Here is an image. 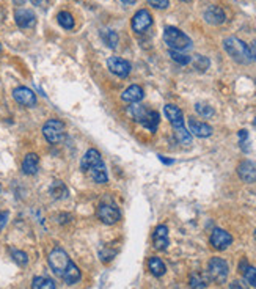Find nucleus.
I'll return each instance as SVG.
<instances>
[{
    "instance_id": "nucleus-1",
    "label": "nucleus",
    "mask_w": 256,
    "mask_h": 289,
    "mask_svg": "<svg viewBox=\"0 0 256 289\" xmlns=\"http://www.w3.org/2000/svg\"><path fill=\"white\" fill-rule=\"evenodd\" d=\"M80 168L83 173H88V176L94 181V183H98V184L107 183V179H109L107 170H105L101 154L96 151V149H88V151L85 153Z\"/></svg>"
},
{
    "instance_id": "nucleus-2",
    "label": "nucleus",
    "mask_w": 256,
    "mask_h": 289,
    "mask_svg": "<svg viewBox=\"0 0 256 289\" xmlns=\"http://www.w3.org/2000/svg\"><path fill=\"white\" fill-rule=\"evenodd\" d=\"M223 47L228 52V55L234 60L241 63V65H249V63L253 61L252 53H250V47L245 44V42L236 36H228L225 41H223Z\"/></svg>"
},
{
    "instance_id": "nucleus-3",
    "label": "nucleus",
    "mask_w": 256,
    "mask_h": 289,
    "mask_svg": "<svg viewBox=\"0 0 256 289\" xmlns=\"http://www.w3.org/2000/svg\"><path fill=\"white\" fill-rule=\"evenodd\" d=\"M164 41L167 42V46L170 49L179 50V52L192 47V39L184 33V31H181L176 27H167L164 30Z\"/></svg>"
},
{
    "instance_id": "nucleus-4",
    "label": "nucleus",
    "mask_w": 256,
    "mask_h": 289,
    "mask_svg": "<svg viewBox=\"0 0 256 289\" xmlns=\"http://www.w3.org/2000/svg\"><path fill=\"white\" fill-rule=\"evenodd\" d=\"M228 272H230V267L228 263L222 258H211L209 264H208V277L209 280H212L217 285H223L227 282L228 278Z\"/></svg>"
},
{
    "instance_id": "nucleus-5",
    "label": "nucleus",
    "mask_w": 256,
    "mask_h": 289,
    "mask_svg": "<svg viewBox=\"0 0 256 289\" xmlns=\"http://www.w3.org/2000/svg\"><path fill=\"white\" fill-rule=\"evenodd\" d=\"M96 214H98V217L102 223L105 225H113L116 223L120 219H121V212L120 209L116 208L115 203L109 198H105L99 203V206H98V211H96Z\"/></svg>"
},
{
    "instance_id": "nucleus-6",
    "label": "nucleus",
    "mask_w": 256,
    "mask_h": 289,
    "mask_svg": "<svg viewBox=\"0 0 256 289\" xmlns=\"http://www.w3.org/2000/svg\"><path fill=\"white\" fill-rule=\"evenodd\" d=\"M47 260H49V266H50L52 272L58 275L60 278L63 277V274H65V271L68 269V266L71 264L68 253L63 249H54L49 253Z\"/></svg>"
},
{
    "instance_id": "nucleus-7",
    "label": "nucleus",
    "mask_w": 256,
    "mask_h": 289,
    "mask_svg": "<svg viewBox=\"0 0 256 289\" xmlns=\"http://www.w3.org/2000/svg\"><path fill=\"white\" fill-rule=\"evenodd\" d=\"M42 134H44L46 140L49 143H60L63 142L66 132H65V124H63L60 120H49L44 127H42Z\"/></svg>"
},
{
    "instance_id": "nucleus-8",
    "label": "nucleus",
    "mask_w": 256,
    "mask_h": 289,
    "mask_svg": "<svg viewBox=\"0 0 256 289\" xmlns=\"http://www.w3.org/2000/svg\"><path fill=\"white\" fill-rule=\"evenodd\" d=\"M233 244V236L230 233H227L225 230H220L216 228L211 234V245L214 247L216 250H227L230 245Z\"/></svg>"
},
{
    "instance_id": "nucleus-9",
    "label": "nucleus",
    "mask_w": 256,
    "mask_h": 289,
    "mask_svg": "<svg viewBox=\"0 0 256 289\" xmlns=\"http://www.w3.org/2000/svg\"><path fill=\"white\" fill-rule=\"evenodd\" d=\"M153 25V17L146 9H140L137 11L132 17V28L137 33H145V31Z\"/></svg>"
},
{
    "instance_id": "nucleus-10",
    "label": "nucleus",
    "mask_w": 256,
    "mask_h": 289,
    "mask_svg": "<svg viewBox=\"0 0 256 289\" xmlns=\"http://www.w3.org/2000/svg\"><path fill=\"white\" fill-rule=\"evenodd\" d=\"M107 66L118 77H127L131 74V63L120 57H110L107 60Z\"/></svg>"
},
{
    "instance_id": "nucleus-11",
    "label": "nucleus",
    "mask_w": 256,
    "mask_h": 289,
    "mask_svg": "<svg viewBox=\"0 0 256 289\" xmlns=\"http://www.w3.org/2000/svg\"><path fill=\"white\" fill-rule=\"evenodd\" d=\"M13 98L17 104L24 107H33L36 104V94L27 87H17L13 91Z\"/></svg>"
},
{
    "instance_id": "nucleus-12",
    "label": "nucleus",
    "mask_w": 256,
    "mask_h": 289,
    "mask_svg": "<svg viewBox=\"0 0 256 289\" xmlns=\"http://www.w3.org/2000/svg\"><path fill=\"white\" fill-rule=\"evenodd\" d=\"M238 175L244 183H256V164L252 160H242L238 167Z\"/></svg>"
},
{
    "instance_id": "nucleus-13",
    "label": "nucleus",
    "mask_w": 256,
    "mask_h": 289,
    "mask_svg": "<svg viewBox=\"0 0 256 289\" xmlns=\"http://www.w3.org/2000/svg\"><path fill=\"white\" fill-rule=\"evenodd\" d=\"M14 19H16V24L20 28H30L36 24V17H35L33 11H30V9H25V8L16 9Z\"/></svg>"
},
{
    "instance_id": "nucleus-14",
    "label": "nucleus",
    "mask_w": 256,
    "mask_h": 289,
    "mask_svg": "<svg viewBox=\"0 0 256 289\" xmlns=\"http://www.w3.org/2000/svg\"><path fill=\"white\" fill-rule=\"evenodd\" d=\"M164 112L175 129H178V127H184V115H183V112H181L179 107H176L173 104H168V105H165Z\"/></svg>"
},
{
    "instance_id": "nucleus-15",
    "label": "nucleus",
    "mask_w": 256,
    "mask_h": 289,
    "mask_svg": "<svg viewBox=\"0 0 256 289\" xmlns=\"http://www.w3.org/2000/svg\"><path fill=\"white\" fill-rule=\"evenodd\" d=\"M153 244L157 250H167V247L170 245V239H168V228L165 225H159L156 228L153 234Z\"/></svg>"
},
{
    "instance_id": "nucleus-16",
    "label": "nucleus",
    "mask_w": 256,
    "mask_h": 289,
    "mask_svg": "<svg viewBox=\"0 0 256 289\" xmlns=\"http://www.w3.org/2000/svg\"><path fill=\"white\" fill-rule=\"evenodd\" d=\"M205 19L211 25H220L227 20V16H225V11H223L220 6L212 5L205 11Z\"/></svg>"
},
{
    "instance_id": "nucleus-17",
    "label": "nucleus",
    "mask_w": 256,
    "mask_h": 289,
    "mask_svg": "<svg viewBox=\"0 0 256 289\" xmlns=\"http://www.w3.org/2000/svg\"><path fill=\"white\" fill-rule=\"evenodd\" d=\"M189 129H190V134L201 137V138H206V137L212 135V127L208 123L198 121L195 118H189Z\"/></svg>"
},
{
    "instance_id": "nucleus-18",
    "label": "nucleus",
    "mask_w": 256,
    "mask_h": 289,
    "mask_svg": "<svg viewBox=\"0 0 256 289\" xmlns=\"http://www.w3.org/2000/svg\"><path fill=\"white\" fill-rule=\"evenodd\" d=\"M39 170V157L35 153H28L22 160V171L25 175H36Z\"/></svg>"
},
{
    "instance_id": "nucleus-19",
    "label": "nucleus",
    "mask_w": 256,
    "mask_h": 289,
    "mask_svg": "<svg viewBox=\"0 0 256 289\" xmlns=\"http://www.w3.org/2000/svg\"><path fill=\"white\" fill-rule=\"evenodd\" d=\"M143 96H145V93H143V88H142V87H138V85H131L129 88H126V90L123 91L121 98H123V101H126V102L135 104V102H138V101H142Z\"/></svg>"
},
{
    "instance_id": "nucleus-20",
    "label": "nucleus",
    "mask_w": 256,
    "mask_h": 289,
    "mask_svg": "<svg viewBox=\"0 0 256 289\" xmlns=\"http://www.w3.org/2000/svg\"><path fill=\"white\" fill-rule=\"evenodd\" d=\"M61 280L65 282L66 285H76L80 280V271H79V267L74 264L72 261L68 266V269L65 271V274H63Z\"/></svg>"
},
{
    "instance_id": "nucleus-21",
    "label": "nucleus",
    "mask_w": 256,
    "mask_h": 289,
    "mask_svg": "<svg viewBox=\"0 0 256 289\" xmlns=\"http://www.w3.org/2000/svg\"><path fill=\"white\" fill-rule=\"evenodd\" d=\"M189 285L192 289H206L209 285V277L201 272H194L189 278Z\"/></svg>"
},
{
    "instance_id": "nucleus-22",
    "label": "nucleus",
    "mask_w": 256,
    "mask_h": 289,
    "mask_svg": "<svg viewBox=\"0 0 256 289\" xmlns=\"http://www.w3.org/2000/svg\"><path fill=\"white\" fill-rule=\"evenodd\" d=\"M159 121H161V116H159V113L154 112V110H148V113L145 115V118L142 120V124H143V127H146L149 132H156Z\"/></svg>"
},
{
    "instance_id": "nucleus-23",
    "label": "nucleus",
    "mask_w": 256,
    "mask_h": 289,
    "mask_svg": "<svg viewBox=\"0 0 256 289\" xmlns=\"http://www.w3.org/2000/svg\"><path fill=\"white\" fill-rule=\"evenodd\" d=\"M148 267H149V272H151L154 277H162V275L167 272V267H165L164 261H162L161 258H157V256H153V258H149Z\"/></svg>"
},
{
    "instance_id": "nucleus-24",
    "label": "nucleus",
    "mask_w": 256,
    "mask_h": 289,
    "mask_svg": "<svg viewBox=\"0 0 256 289\" xmlns=\"http://www.w3.org/2000/svg\"><path fill=\"white\" fill-rule=\"evenodd\" d=\"M239 271L242 272L245 282H247L249 285H252L253 288H256V269H255V267H252L245 261H242L241 266H239Z\"/></svg>"
},
{
    "instance_id": "nucleus-25",
    "label": "nucleus",
    "mask_w": 256,
    "mask_h": 289,
    "mask_svg": "<svg viewBox=\"0 0 256 289\" xmlns=\"http://www.w3.org/2000/svg\"><path fill=\"white\" fill-rule=\"evenodd\" d=\"M148 113V109L145 105H138L137 102L132 104L131 107H127V115L137 123H142V120L145 118V115Z\"/></svg>"
},
{
    "instance_id": "nucleus-26",
    "label": "nucleus",
    "mask_w": 256,
    "mask_h": 289,
    "mask_svg": "<svg viewBox=\"0 0 256 289\" xmlns=\"http://www.w3.org/2000/svg\"><path fill=\"white\" fill-rule=\"evenodd\" d=\"M31 289H57L55 283L47 277H35L31 282Z\"/></svg>"
},
{
    "instance_id": "nucleus-27",
    "label": "nucleus",
    "mask_w": 256,
    "mask_h": 289,
    "mask_svg": "<svg viewBox=\"0 0 256 289\" xmlns=\"http://www.w3.org/2000/svg\"><path fill=\"white\" fill-rule=\"evenodd\" d=\"M50 195L54 198H66L68 197V189L61 181H54L50 186Z\"/></svg>"
},
{
    "instance_id": "nucleus-28",
    "label": "nucleus",
    "mask_w": 256,
    "mask_h": 289,
    "mask_svg": "<svg viewBox=\"0 0 256 289\" xmlns=\"http://www.w3.org/2000/svg\"><path fill=\"white\" fill-rule=\"evenodd\" d=\"M175 138L181 145H186V146L192 143V134L186 127H178V129H175Z\"/></svg>"
},
{
    "instance_id": "nucleus-29",
    "label": "nucleus",
    "mask_w": 256,
    "mask_h": 289,
    "mask_svg": "<svg viewBox=\"0 0 256 289\" xmlns=\"http://www.w3.org/2000/svg\"><path fill=\"white\" fill-rule=\"evenodd\" d=\"M57 20H58V24L63 27V28H66V30H71L74 27V17L71 13L68 11H61L57 14Z\"/></svg>"
},
{
    "instance_id": "nucleus-30",
    "label": "nucleus",
    "mask_w": 256,
    "mask_h": 289,
    "mask_svg": "<svg viewBox=\"0 0 256 289\" xmlns=\"http://www.w3.org/2000/svg\"><path fill=\"white\" fill-rule=\"evenodd\" d=\"M102 39L104 42L107 44L110 49H115L116 44H118V33L113 30H107V31H102Z\"/></svg>"
},
{
    "instance_id": "nucleus-31",
    "label": "nucleus",
    "mask_w": 256,
    "mask_h": 289,
    "mask_svg": "<svg viewBox=\"0 0 256 289\" xmlns=\"http://www.w3.org/2000/svg\"><path fill=\"white\" fill-rule=\"evenodd\" d=\"M168 55L172 57V60H175L176 63H179V65H187V63H190V57L186 55V53H183V52H179V50L170 49V50H168Z\"/></svg>"
},
{
    "instance_id": "nucleus-32",
    "label": "nucleus",
    "mask_w": 256,
    "mask_h": 289,
    "mask_svg": "<svg viewBox=\"0 0 256 289\" xmlns=\"http://www.w3.org/2000/svg\"><path fill=\"white\" fill-rule=\"evenodd\" d=\"M195 110H197V113H200L201 116H205V118H209V116L214 115V109H212L211 105L203 104V102H198V104L195 105Z\"/></svg>"
},
{
    "instance_id": "nucleus-33",
    "label": "nucleus",
    "mask_w": 256,
    "mask_h": 289,
    "mask_svg": "<svg viewBox=\"0 0 256 289\" xmlns=\"http://www.w3.org/2000/svg\"><path fill=\"white\" fill-rule=\"evenodd\" d=\"M209 65H211L209 60L206 57H203V55H197L195 60H194V66L198 71H206L209 68Z\"/></svg>"
},
{
    "instance_id": "nucleus-34",
    "label": "nucleus",
    "mask_w": 256,
    "mask_h": 289,
    "mask_svg": "<svg viewBox=\"0 0 256 289\" xmlns=\"http://www.w3.org/2000/svg\"><path fill=\"white\" fill-rule=\"evenodd\" d=\"M11 256H13V260H14L19 266H27V263H28L27 253L20 252V250H11Z\"/></svg>"
},
{
    "instance_id": "nucleus-35",
    "label": "nucleus",
    "mask_w": 256,
    "mask_h": 289,
    "mask_svg": "<svg viewBox=\"0 0 256 289\" xmlns=\"http://www.w3.org/2000/svg\"><path fill=\"white\" fill-rule=\"evenodd\" d=\"M146 2L157 9H165L170 5V0H146Z\"/></svg>"
},
{
    "instance_id": "nucleus-36",
    "label": "nucleus",
    "mask_w": 256,
    "mask_h": 289,
    "mask_svg": "<svg viewBox=\"0 0 256 289\" xmlns=\"http://www.w3.org/2000/svg\"><path fill=\"white\" fill-rule=\"evenodd\" d=\"M228 289H249V285L245 283V282H242V280H234V282L230 285Z\"/></svg>"
},
{
    "instance_id": "nucleus-37",
    "label": "nucleus",
    "mask_w": 256,
    "mask_h": 289,
    "mask_svg": "<svg viewBox=\"0 0 256 289\" xmlns=\"http://www.w3.org/2000/svg\"><path fill=\"white\" fill-rule=\"evenodd\" d=\"M6 220H8V212L0 211V230H3V228H5Z\"/></svg>"
},
{
    "instance_id": "nucleus-38",
    "label": "nucleus",
    "mask_w": 256,
    "mask_h": 289,
    "mask_svg": "<svg viewBox=\"0 0 256 289\" xmlns=\"http://www.w3.org/2000/svg\"><path fill=\"white\" fill-rule=\"evenodd\" d=\"M249 47H250V53H252V58H253V61H256V39H255V41H252V44H250Z\"/></svg>"
},
{
    "instance_id": "nucleus-39",
    "label": "nucleus",
    "mask_w": 256,
    "mask_h": 289,
    "mask_svg": "<svg viewBox=\"0 0 256 289\" xmlns=\"http://www.w3.org/2000/svg\"><path fill=\"white\" fill-rule=\"evenodd\" d=\"M120 2H121L123 5H134L135 0H120Z\"/></svg>"
},
{
    "instance_id": "nucleus-40",
    "label": "nucleus",
    "mask_w": 256,
    "mask_h": 289,
    "mask_svg": "<svg viewBox=\"0 0 256 289\" xmlns=\"http://www.w3.org/2000/svg\"><path fill=\"white\" fill-rule=\"evenodd\" d=\"M13 2H14L16 5H19V6H20V5H24L25 0H13Z\"/></svg>"
},
{
    "instance_id": "nucleus-41",
    "label": "nucleus",
    "mask_w": 256,
    "mask_h": 289,
    "mask_svg": "<svg viewBox=\"0 0 256 289\" xmlns=\"http://www.w3.org/2000/svg\"><path fill=\"white\" fill-rule=\"evenodd\" d=\"M255 239H256V231H255Z\"/></svg>"
},
{
    "instance_id": "nucleus-42",
    "label": "nucleus",
    "mask_w": 256,
    "mask_h": 289,
    "mask_svg": "<svg viewBox=\"0 0 256 289\" xmlns=\"http://www.w3.org/2000/svg\"><path fill=\"white\" fill-rule=\"evenodd\" d=\"M0 50H2V44H0Z\"/></svg>"
}]
</instances>
